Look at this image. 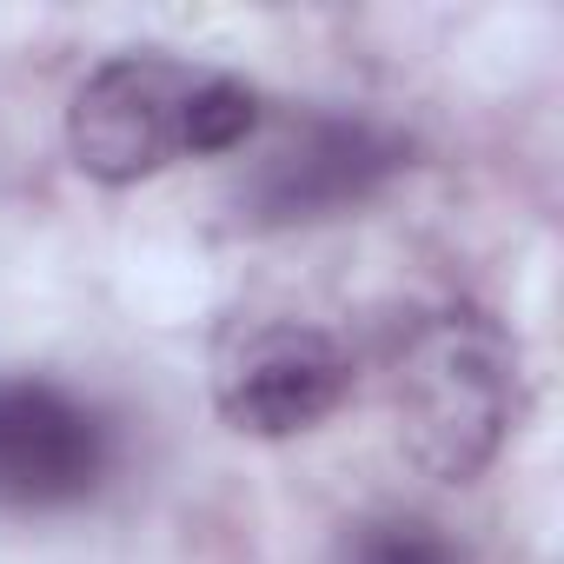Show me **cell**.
<instances>
[{"instance_id":"cell-1","label":"cell","mask_w":564,"mask_h":564,"mask_svg":"<svg viewBox=\"0 0 564 564\" xmlns=\"http://www.w3.org/2000/svg\"><path fill=\"white\" fill-rule=\"evenodd\" d=\"M386 399L419 471L465 485L518 425V346L478 306H419L392 326Z\"/></svg>"},{"instance_id":"cell-3","label":"cell","mask_w":564,"mask_h":564,"mask_svg":"<svg viewBox=\"0 0 564 564\" xmlns=\"http://www.w3.org/2000/svg\"><path fill=\"white\" fill-rule=\"evenodd\" d=\"M412 166V140L359 113H306L239 186L246 226H319L379 199Z\"/></svg>"},{"instance_id":"cell-4","label":"cell","mask_w":564,"mask_h":564,"mask_svg":"<svg viewBox=\"0 0 564 564\" xmlns=\"http://www.w3.org/2000/svg\"><path fill=\"white\" fill-rule=\"evenodd\" d=\"M352 392L346 346L313 319H252L213 352V405L246 438H300Z\"/></svg>"},{"instance_id":"cell-2","label":"cell","mask_w":564,"mask_h":564,"mask_svg":"<svg viewBox=\"0 0 564 564\" xmlns=\"http://www.w3.org/2000/svg\"><path fill=\"white\" fill-rule=\"evenodd\" d=\"M259 127V94L219 67L173 54L100 61L67 107V153L100 186H140L180 160L232 153Z\"/></svg>"},{"instance_id":"cell-6","label":"cell","mask_w":564,"mask_h":564,"mask_svg":"<svg viewBox=\"0 0 564 564\" xmlns=\"http://www.w3.org/2000/svg\"><path fill=\"white\" fill-rule=\"evenodd\" d=\"M346 564H465L432 524L419 518H386V524H366L346 551Z\"/></svg>"},{"instance_id":"cell-5","label":"cell","mask_w":564,"mask_h":564,"mask_svg":"<svg viewBox=\"0 0 564 564\" xmlns=\"http://www.w3.org/2000/svg\"><path fill=\"white\" fill-rule=\"evenodd\" d=\"M113 471V425L54 379H0V505L74 511Z\"/></svg>"}]
</instances>
